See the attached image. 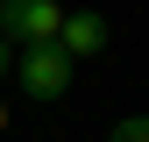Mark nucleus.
Returning <instances> with one entry per match:
<instances>
[{"label":"nucleus","instance_id":"nucleus-1","mask_svg":"<svg viewBox=\"0 0 149 142\" xmlns=\"http://www.w3.org/2000/svg\"><path fill=\"white\" fill-rule=\"evenodd\" d=\"M57 29H64V7H57V0H0V36H14L22 50L57 43Z\"/></svg>","mask_w":149,"mask_h":142},{"label":"nucleus","instance_id":"nucleus-2","mask_svg":"<svg viewBox=\"0 0 149 142\" xmlns=\"http://www.w3.org/2000/svg\"><path fill=\"white\" fill-rule=\"evenodd\" d=\"M14 85H22L29 100H57L64 85H71V57H64L57 43H36V50L14 57Z\"/></svg>","mask_w":149,"mask_h":142},{"label":"nucleus","instance_id":"nucleus-3","mask_svg":"<svg viewBox=\"0 0 149 142\" xmlns=\"http://www.w3.org/2000/svg\"><path fill=\"white\" fill-rule=\"evenodd\" d=\"M57 50H64L71 64H78V57H100V50H107V14H100V7H78V14H64V29H57Z\"/></svg>","mask_w":149,"mask_h":142},{"label":"nucleus","instance_id":"nucleus-4","mask_svg":"<svg viewBox=\"0 0 149 142\" xmlns=\"http://www.w3.org/2000/svg\"><path fill=\"white\" fill-rule=\"evenodd\" d=\"M107 142H149V121H121V128L107 135Z\"/></svg>","mask_w":149,"mask_h":142},{"label":"nucleus","instance_id":"nucleus-5","mask_svg":"<svg viewBox=\"0 0 149 142\" xmlns=\"http://www.w3.org/2000/svg\"><path fill=\"white\" fill-rule=\"evenodd\" d=\"M0 135H7V100H0Z\"/></svg>","mask_w":149,"mask_h":142},{"label":"nucleus","instance_id":"nucleus-6","mask_svg":"<svg viewBox=\"0 0 149 142\" xmlns=\"http://www.w3.org/2000/svg\"><path fill=\"white\" fill-rule=\"evenodd\" d=\"M0 78H7V43H0Z\"/></svg>","mask_w":149,"mask_h":142}]
</instances>
